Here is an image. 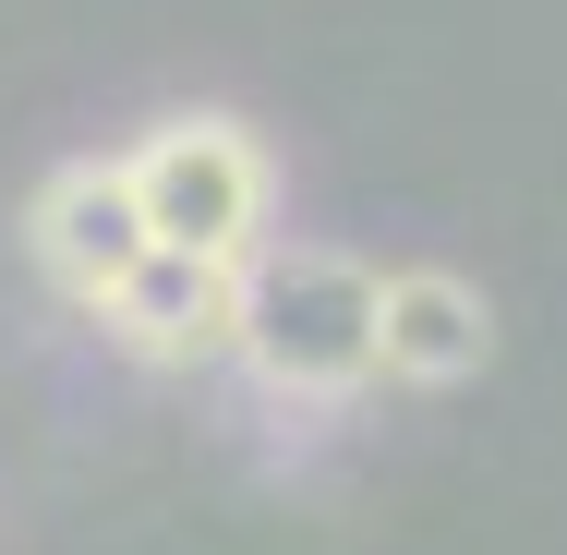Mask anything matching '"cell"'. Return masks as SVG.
I'll list each match as a JSON object with an SVG mask.
<instances>
[{
	"mask_svg": "<svg viewBox=\"0 0 567 555\" xmlns=\"http://www.w3.org/2000/svg\"><path fill=\"white\" fill-rule=\"evenodd\" d=\"M24 254H37V278H49L73 315H97L121 278L157 254V229L133 206V169H121V157H61V169L37 182V206H24Z\"/></svg>",
	"mask_w": 567,
	"mask_h": 555,
	"instance_id": "3",
	"label": "cell"
},
{
	"mask_svg": "<svg viewBox=\"0 0 567 555\" xmlns=\"http://www.w3.org/2000/svg\"><path fill=\"white\" fill-rule=\"evenodd\" d=\"M374 362L399 387H471L495 362V315L458 266H386L374 278Z\"/></svg>",
	"mask_w": 567,
	"mask_h": 555,
	"instance_id": "5",
	"label": "cell"
},
{
	"mask_svg": "<svg viewBox=\"0 0 567 555\" xmlns=\"http://www.w3.org/2000/svg\"><path fill=\"white\" fill-rule=\"evenodd\" d=\"M97 338L133 350L145 374H218V362H241V266L157 241L110 302H97Z\"/></svg>",
	"mask_w": 567,
	"mask_h": 555,
	"instance_id": "4",
	"label": "cell"
},
{
	"mask_svg": "<svg viewBox=\"0 0 567 555\" xmlns=\"http://www.w3.org/2000/svg\"><path fill=\"white\" fill-rule=\"evenodd\" d=\"M133 169V206L169 254H218V266H254L266 254V218H278V169L266 145L241 133L229 110H169L121 145Z\"/></svg>",
	"mask_w": 567,
	"mask_h": 555,
	"instance_id": "2",
	"label": "cell"
},
{
	"mask_svg": "<svg viewBox=\"0 0 567 555\" xmlns=\"http://www.w3.org/2000/svg\"><path fill=\"white\" fill-rule=\"evenodd\" d=\"M241 362L290 411L362 399L386 374L374 362V266L362 254H327V241H266L241 266Z\"/></svg>",
	"mask_w": 567,
	"mask_h": 555,
	"instance_id": "1",
	"label": "cell"
}]
</instances>
